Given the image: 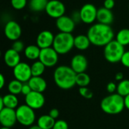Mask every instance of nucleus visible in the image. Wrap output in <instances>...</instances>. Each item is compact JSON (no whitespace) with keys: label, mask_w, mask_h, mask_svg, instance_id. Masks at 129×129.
Returning <instances> with one entry per match:
<instances>
[{"label":"nucleus","mask_w":129,"mask_h":129,"mask_svg":"<svg viewBox=\"0 0 129 129\" xmlns=\"http://www.w3.org/2000/svg\"><path fill=\"white\" fill-rule=\"evenodd\" d=\"M125 51V47L119 44L116 40L113 39L104 46V54L105 59L109 63H116L121 62Z\"/></svg>","instance_id":"5"},{"label":"nucleus","mask_w":129,"mask_h":129,"mask_svg":"<svg viewBox=\"0 0 129 129\" xmlns=\"http://www.w3.org/2000/svg\"><path fill=\"white\" fill-rule=\"evenodd\" d=\"M17 122L16 110L5 107L0 110V123L2 127L11 128Z\"/></svg>","instance_id":"12"},{"label":"nucleus","mask_w":129,"mask_h":129,"mask_svg":"<svg viewBox=\"0 0 129 129\" xmlns=\"http://www.w3.org/2000/svg\"><path fill=\"white\" fill-rule=\"evenodd\" d=\"M98 10L96 6L91 3L82 5L79 10L81 21L86 24H91L97 20Z\"/></svg>","instance_id":"8"},{"label":"nucleus","mask_w":129,"mask_h":129,"mask_svg":"<svg viewBox=\"0 0 129 129\" xmlns=\"http://www.w3.org/2000/svg\"><path fill=\"white\" fill-rule=\"evenodd\" d=\"M1 129H11L10 128H7V127H2Z\"/></svg>","instance_id":"44"},{"label":"nucleus","mask_w":129,"mask_h":129,"mask_svg":"<svg viewBox=\"0 0 129 129\" xmlns=\"http://www.w3.org/2000/svg\"><path fill=\"white\" fill-rule=\"evenodd\" d=\"M55 122V119L49 115H42L38 119L37 125L42 129H52Z\"/></svg>","instance_id":"22"},{"label":"nucleus","mask_w":129,"mask_h":129,"mask_svg":"<svg viewBox=\"0 0 129 129\" xmlns=\"http://www.w3.org/2000/svg\"><path fill=\"white\" fill-rule=\"evenodd\" d=\"M55 36L49 30H42L36 38V45L41 48H47L53 46Z\"/></svg>","instance_id":"15"},{"label":"nucleus","mask_w":129,"mask_h":129,"mask_svg":"<svg viewBox=\"0 0 129 129\" xmlns=\"http://www.w3.org/2000/svg\"><path fill=\"white\" fill-rule=\"evenodd\" d=\"M116 40L124 47L129 45V29H120L116 36Z\"/></svg>","instance_id":"25"},{"label":"nucleus","mask_w":129,"mask_h":129,"mask_svg":"<svg viewBox=\"0 0 129 129\" xmlns=\"http://www.w3.org/2000/svg\"><path fill=\"white\" fill-rule=\"evenodd\" d=\"M52 129H69V126L66 121L60 119L55 122L54 125Z\"/></svg>","instance_id":"33"},{"label":"nucleus","mask_w":129,"mask_h":129,"mask_svg":"<svg viewBox=\"0 0 129 129\" xmlns=\"http://www.w3.org/2000/svg\"><path fill=\"white\" fill-rule=\"evenodd\" d=\"M32 91V89L29 86V85L28 84V82L23 83V87H22V90H21V94L24 96L28 95L30 92Z\"/></svg>","instance_id":"36"},{"label":"nucleus","mask_w":129,"mask_h":129,"mask_svg":"<svg viewBox=\"0 0 129 129\" xmlns=\"http://www.w3.org/2000/svg\"><path fill=\"white\" fill-rule=\"evenodd\" d=\"M128 10H129V5H128Z\"/></svg>","instance_id":"45"},{"label":"nucleus","mask_w":129,"mask_h":129,"mask_svg":"<svg viewBox=\"0 0 129 129\" xmlns=\"http://www.w3.org/2000/svg\"><path fill=\"white\" fill-rule=\"evenodd\" d=\"M97 20L98 23L110 25L114 20V15L111 10L105 8L104 7L101 8L98 10Z\"/></svg>","instance_id":"18"},{"label":"nucleus","mask_w":129,"mask_h":129,"mask_svg":"<svg viewBox=\"0 0 129 129\" xmlns=\"http://www.w3.org/2000/svg\"><path fill=\"white\" fill-rule=\"evenodd\" d=\"M91 82V78L90 76L85 72L76 74V84L81 87H87Z\"/></svg>","instance_id":"28"},{"label":"nucleus","mask_w":129,"mask_h":129,"mask_svg":"<svg viewBox=\"0 0 129 129\" xmlns=\"http://www.w3.org/2000/svg\"><path fill=\"white\" fill-rule=\"evenodd\" d=\"M13 74L15 79L26 83L32 78V71L31 66L24 62H20L15 67L13 68Z\"/></svg>","instance_id":"9"},{"label":"nucleus","mask_w":129,"mask_h":129,"mask_svg":"<svg viewBox=\"0 0 129 129\" xmlns=\"http://www.w3.org/2000/svg\"><path fill=\"white\" fill-rule=\"evenodd\" d=\"M121 63L124 67L129 68V51H125V53L122 57Z\"/></svg>","instance_id":"34"},{"label":"nucleus","mask_w":129,"mask_h":129,"mask_svg":"<svg viewBox=\"0 0 129 129\" xmlns=\"http://www.w3.org/2000/svg\"><path fill=\"white\" fill-rule=\"evenodd\" d=\"M29 129H42L40 127H39L38 125H33V126H31Z\"/></svg>","instance_id":"43"},{"label":"nucleus","mask_w":129,"mask_h":129,"mask_svg":"<svg viewBox=\"0 0 129 129\" xmlns=\"http://www.w3.org/2000/svg\"><path fill=\"white\" fill-rule=\"evenodd\" d=\"M124 97L117 93L110 94L101 102V110L107 114L116 115L122 113L125 108Z\"/></svg>","instance_id":"3"},{"label":"nucleus","mask_w":129,"mask_h":129,"mask_svg":"<svg viewBox=\"0 0 129 129\" xmlns=\"http://www.w3.org/2000/svg\"><path fill=\"white\" fill-rule=\"evenodd\" d=\"M123 77L124 76H123V73H116V75L115 76V79H116V81L121 82V81L123 80Z\"/></svg>","instance_id":"39"},{"label":"nucleus","mask_w":129,"mask_h":129,"mask_svg":"<svg viewBox=\"0 0 129 129\" xmlns=\"http://www.w3.org/2000/svg\"><path fill=\"white\" fill-rule=\"evenodd\" d=\"M4 61L5 63L11 68L15 67L17 64L20 63V53L14 51L12 48L8 49L4 54Z\"/></svg>","instance_id":"17"},{"label":"nucleus","mask_w":129,"mask_h":129,"mask_svg":"<svg viewBox=\"0 0 129 129\" xmlns=\"http://www.w3.org/2000/svg\"><path fill=\"white\" fill-rule=\"evenodd\" d=\"M107 91L110 93V94H114V92L116 91H117V85H116L115 82H110L107 84Z\"/></svg>","instance_id":"35"},{"label":"nucleus","mask_w":129,"mask_h":129,"mask_svg":"<svg viewBox=\"0 0 129 129\" xmlns=\"http://www.w3.org/2000/svg\"><path fill=\"white\" fill-rule=\"evenodd\" d=\"M45 11L50 17L57 19L64 15L66 7L60 0H49Z\"/></svg>","instance_id":"10"},{"label":"nucleus","mask_w":129,"mask_h":129,"mask_svg":"<svg viewBox=\"0 0 129 129\" xmlns=\"http://www.w3.org/2000/svg\"><path fill=\"white\" fill-rule=\"evenodd\" d=\"M117 94L122 97L129 94V79H123L117 85Z\"/></svg>","instance_id":"29"},{"label":"nucleus","mask_w":129,"mask_h":129,"mask_svg":"<svg viewBox=\"0 0 129 129\" xmlns=\"http://www.w3.org/2000/svg\"><path fill=\"white\" fill-rule=\"evenodd\" d=\"M5 84V79L3 74H0V88H2Z\"/></svg>","instance_id":"40"},{"label":"nucleus","mask_w":129,"mask_h":129,"mask_svg":"<svg viewBox=\"0 0 129 129\" xmlns=\"http://www.w3.org/2000/svg\"><path fill=\"white\" fill-rule=\"evenodd\" d=\"M48 1L49 0H30L29 2V8L33 12L45 11Z\"/></svg>","instance_id":"23"},{"label":"nucleus","mask_w":129,"mask_h":129,"mask_svg":"<svg viewBox=\"0 0 129 129\" xmlns=\"http://www.w3.org/2000/svg\"><path fill=\"white\" fill-rule=\"evenodd\" d=\"M16 115L18 123L23 126H32L35 122V111L26 104L19 106L16 110Z\"/></svg>","instance_id":"6"},{"label":"nucleus","mask_w":129,"mask_h":129,"mask_svg":"<svg viewBox=\"0 0 129 129\" xmlns=\"http://www.w3.org/2000/svg\"><path fill=\"white\" fill-rule=\"evenodd\" d=\"M45 66L39 60H36L31 65V71L33 76H42L45 70Z\"/></svg>","instance_id":"27"},{"label":"nucleus","mask_w":129,"mask_h":129,"mask_svg":"<svg viewBox=\"0 0 129 129\" xmlns=\"http://www.w3.org/2000/svg\"><path fill=\"white\" fill-rule=\"evenodd\" d=\"M59 54L54 50L53 47L41 49L39 60L46 67H53L58 62Z\"/></svg>","instance_id":"7"},{"label":"nucleus","mask_w":129,"mask_h":129,"mask_svg":"<svg viewBox=\"0 0 129 129\" xmlns=\"http://www.w3.org/2000/svg\"><path fill=\"white\" fill-rule=\"evenodd\" d=\"M76 73L68 66L61 65L57 67L54 72V80L57 86L63 90L73 88L76 84Z\"/></svg>","instance_id":"2"},{"label":"nucleus","mask_w":129,"mask_h":129,"mask_svg":"<svg viewBox=\"0 0 129 129\" xmlns=\"http://www.w3.org/2000/svg\"><path fill=\"white\" fill-rule=\"evenodd\" d=\"M3 108H5V106H4V102H3L2 98L1 97L0 98V110H2Z\"/></svg>","instance_id":"42"},{"label":"nucleus","mask_w":129,"mask_h":129,"mask_svg":"<svg viewBox=\"0 0 129 129\" xmlns=\"http://www.w3.org/2000/svg\"><path fill=\"white\" fill-rule=\"evenodd\" d=\"M115 6V0H104V7L109 10H112Z\"/></svg>","instance_id":"37"},{"label":"nucleus","mask_w":129,"mask_h":129,"mask_svg":"<svg viewBox=\"0 0 129 129\" xmlns=\"http://www.w3.org/2000/svg\"><path fill=\"white\" fill-rule=\"evenodd\" d=\"M124 102H125V108L128 109L129 110V94L124 98Z\"/></svg>","instance_id":"41"},{"label":"nucleus","mask_w":129,"mask_h":129,"mask_svg":"<svg viewBox=\"0 0 129 129\" xmlns=\"http://www.w3.org/2000/svg\"><path fill=\"white\" fill-rule=\"evenodd\" d=\"M28 84L29 85L32 91L40 93H43L47 88V82L42 76H32L29 80Z\"/></svg>","instance_id":"19"},{"label":"nucleus","mask_w":129,"mask_h":129,"mask_svg":"<svg viewBox=\"0 0 129 129\" xmlns=\"http://www.w3.org/2000/svg\"><path fill=\"white\" fill-rule=\"evenodd\" d=\"M25 103L33 110H39L45 105V99L42 93L32 91L28 95L25 96Z\"/></svg>","instance_id":"13"},{"label":"nucleus","mask_w":129,"mask_h":129,"mask_svg":"<svg viewBox=\"0 0 129 129\" xmlns=\"http://www.w3.org/2000/svg\"><path fill=\"white\" fill-rule=\"evenodd\" d=\"M79 94L85 99H91L93 98V92L87 87H81L79 89Z\"/></svg>","instance_id":"31"},{"label":"nucleus","mask_w":129,"mask_h":129,"mask_svg":"<svg viewBox=\"0 0 129 129\" xmlns=\"http://www.w3.org/2000/svg\"><path fill=\"white\" fill-rule=\"evenodd\" d=\"M23 83L17 80V79H14L11 80L8 85V90L9 91L10 94H14V95H17L19 94H21V90H22V87H23Z\"/></svg>","instance_id":"26"},{"label":"nucleus","mask_w":129,"mask_h":129,"mask_svg":"<svg viewBox=\"0 0 129 129\" xmlns=\"http://www.w3.org/2000/svg\"><path fill=\"white\" fill-rule=\"evenodd\" d=\"M25 46H24V43L21 41V40H16L13 42L12 44V46H11V48L14 49V51H17V52H21L23 51H24L25 49Z\"/></svg>","instance_id":"32"},{"label":"nucleus","mask_w":129,"mask_h":129,"mask_svg":"<svg viewBox=\"0 0 129 129\" xmlns=\"http://www.w3.org/2000/svg\"><path fill=\"white\" fill-rule=\"evenodd\" d=\"M56 26L60 33H72L76 27V22L72 17L63 15L56 19Z\"/></svg>","instance_id":"14"},{"label":"nucleus","mask_w":129,"mask_h":129,"mask_svg":"<svg viewBox=\"0 0 129 129\" xmlns=\"http://www.w3.org/2000/svg\"><path fill=\"white\" fill-rule=\"evenodd\" d=\"M51 117H52L53 119H56L59 117V115H60V112L56 108H53L50 110L49 112V114H48Z\"/></svg>","instance_id":"38"},{"label":"nucleus","mask_w":129,"mask_h":129,"mask_svg":"<svg viewBox=\"0 0 129 129\" xmlns=\"http://www.w3.org/2000/svg\"><path fill=\"white\" fill-rule=\"evenodd\" d=\"M70 67L76 74L85 73L88 68V60L83 54H76L71 59Z\"/></svg>","instance_id":"16"},{"label":"nucleus","mask_w":129,"mask_h":129,"mask_svg":"<svg viewBox=\"0 0 129 129\" xmlns=\"http://www.w3.org/2000/svg\"><path fill=\"white\" fill-rule=\"evenodd\" d=\"M90 39L87 35L80 34L74 37V48L80 51L88 49L91 45Z\"/></svg>","instance_id":"20"},{"label":"nucleus","mask_w":129,"mask_h":129,"mask_svg":"<svg viewBox=\"0 0 129 129\" xmlns=\"http://www.w3.org/2000/svg\"><path fill=\"white\" fill-rule=\"evenodd\" d=\"M11 5L15 10H22L27 5V0H11Z\"/></svg>","instance_id":"30"},{"label":"nucleus","mask_w":129,"mask_h":129,"mask_svg":"<svg viewBox=\"0 0 129 129\" xmlns=\"http://www.w3.org/2000/svg\"><path fill=\"white\" fill-rule=\"evenodd\" d=\"M87 36L92 45L98 47H104L113 40L114 32L110 25L98 23L89 27Z\"/></svg>","instance_id":"1"},{"label":"nucleus","mask_w":129,"mask_h":129,"mask_svg":"<svg viewBox=\"0 0 129 129\" xmlns=\"http://www.w3.org/2000/svg\"><path fill=\"white\" fill-rule=\"evenodd\" d=\"M4 33L8 39L14 42L20 38L22 29L17 22L14 20H9L5 25Z\"/></svg>","instance_id":"11"},{"label":"nucleus","mask_w":129,"mask_h":129,"mask_svg":"<svg viewBox=\"0 0 129 129\" xmlns=\"http://www.w3.org/2000/svg\"><path fill=\"white\" fill-rule=\"evenodd\" d=\"M52 47L59 54H66L74 48V36L72 33H59L54 37Z\"/></svg>","instance_id":"4"},{"label":"nucleus","mask_w":129,"mask_h":129,"mask_svg":"<svg viewBox=\"0 0 129 129\" xmlns=\"http://www.w3.org/2000/svg\"><path fill=\"white\" fill-rule=\"evenodd\" d=\"M3 102H4V106L5 107L7 108H11V109H15L18 106V99L17 98V95L12 94H8L5 95L4 97H2Z\"/></svg>","instance_id":"24"},{"label":"nucleus","mask_w":129,"mask_h":129,"mask_svg":"<svg viewBox=\"0 0 129 129\" xmlns=\"http://www.w3.org/2000/svg\"><path fill=\"white\" fill-rule=\"evenodd\" d=\"M41 48L37 45H29L24 49L25 57L31 60H36L39 58Z\"/></svg>","instance_id":"21"}]
</instances>
